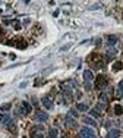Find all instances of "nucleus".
Returning <instances> with one entry per match:
<instances>
[{
    "label": "nucleus",
    "mask_w": 123,
    "mask_h": 138,
    "mask_svg": "<svg viewBox=\"0 0 123 138\" xmlns=\"http://www.w3.org/2000/svg\"><path fill=\"white\" fill-rule=\"evenodd\" d=\"M44 126L43 125H35L32 132H31V138H43L44 137Z\"/></svg>",
    "instance_id": "7ed1b4c3"
},
{
    "label": "nucleus",
    "mask_w": 123,
    "mask_h": 138,
    "mask_svg": "<svg viewBox=\"0 0 123 138\" xmlns=\"http://www.w3.org/2000/svg\"><path fill=\"white\" fill-rule=\"evenodd\" d=\"M10 121H12V117H10V115H9V113H0V122H2V123L7 125Z\"/></svg>",
    "instance_id": "1a4fd4ad"
},
{
    "label": "nucleus",
    "mask_w": 123,
    "mask_h": 138,
    "mask_svg": "<svg viewBox=\"0 0 123 138\" xmlns=\"http://www.w3.org/2000/svg\"><path fill=\"white\" fill-rule=\"evenodd\" d=\"M119 88H123V80H122V81L119 82Z\"/></svg>",
    "instance_id": "2f4dec72"
},
{
    "label": "nucleus",
    "mask_w": 123,
    "mask_h": 138,
    "mask_svg": "<svg viewBox=\"0 0 123 138\" xmlns=\"http://www.w3.org/2000/svg\"><path fill=\"white\" fill-rule=\"evenodd\" d=\"M116 44H117L116 35H107V46H109V47H114Z\"/></svg>",
    "instance_id": "9d476101"
},
{
    "label": "nucleus",
    "mask_w": 123,
    "mask_h": 138,
    "mask_svg": "<svg viewBox=\"0 0 123 138\" xmlns=\"http://www.w3.org/2000/svg\"><path fill=\"white\" fill-rule=\"evenodd\" d=\"M116 54H117V50H116L114 47H110V49H109V51H107V56H109V59L114 57Z\"/></svg>",
    "instance_id": "4be33fe9"
},
{
    "label": "nucleus",
    "mask_w": 123,
    "mask_h": 138,
    "mask_svg": "<svg viewBox=\"0 0 123 138\" xmlns=\"http://www.w3.org/2000/svg\"><path fill=\"white\" fill-rule=\"evenodd\" d=\"M109 100H110V93H101L100 94V102L109 103Z\"/></svg>",
    "instance_id": "ddd939ff"
},
{
    "label": "nucleus",
    "mask_w": 123,
    "mask_h": 138,
    "mask_svg": "<svg viewBox=\"0 0 123 138\" xmlns=\"http://www.w3.org/2000/svg\"><path fill=\"white\" fill-rule=\"evenodd\" d=\"M120 69H123V62H116V63H113V71H114V72H119Z\"/></svg>",
    "instance_id": "aec40b11"
},
{
    "label": "nucleus",
    "mask_w": 123,
    "mask_h": 138,
    "mask_svg": "<svg viewBox=\"0 0 123 138\" xmlns=\"http://www.w3.org/2000/svg\"><path fill=\"white\" fill-rule=\"evenodd\" d=\"M90 115H91V117H94V119H97V117L101 116V113H100L97 109H91V110H90Z\"/></svg>",
    "instance_id": "412c9836"
},
{
    "label": "nucleus",
    "mask_w": 123,
    "mask_h": 138,
    "mask_svg": "<svg viewBox=\"0 0 123 138\" xmlns=\"http://www.w3.org/2000/svg\"><path fill=\"white\" fill-rule=\"evenodd\" d=\"M79 137H81V138H97L95 132H94L91 128H86V126L81 129V132H79Z\"/></svg>",
    "instance_id": "20e7f679"
},
{
    "label": "nucleus",
    "mask_w": 123,
    "mask_h": 138,
    "mask_svg": "<svg viewBox=\"0 0 123 138\" xmlns=\"http://www.w3.org/2000/svg\"><path fill=\"white\" fill-rule=\"evenodd\" d=\"M6 126H7V129H9L10 132H13V134L16 132V123H15V121H10Z\"/></svg>",
    "instance_id": "a211bd4d"
},
{
    "label": "nucleus",
    "mask_w": 123,
    "mask_h": 138,
    "mask_svg": "<svg viewBox=\"0 0 123 138\" xmlns=\"http://www.w3.org/2000/svg\"><path fill=\"white\" fill-rule=\"evenodd\" d=\"M57 135H59V131H57L56 128H50V131H48V138H57Z\"/></svg>",
    "instance_id": "dca6fc26"
},
{
    "label": "nucleus",
    "mask_w": 123,
    "mask_h": 138,
    "mask_svg": "<svg viewBox=\"0 0 123 138\" xmlns=\"http://www.w3.org/2000/svg\"><path fill=\"white\" fill-rule=\"evenodd\" d=\"M10 107H12L10 103H5V104L0 106V112H7V110H10Z\"/></svg>",
    "instance_id": "5701e85b"
},
{
    "label": "nucleus",
    "mask_w": 123,
    "mask_h": 138,
    "mask_svg": "<svg viewBox=\"0 0 123 138\" xmlns=\"http://www.w3.org/2000/svg\"><path fill=\"white\" fill-rule=\"evenodd\" d=\"M76 110H79V112H86V110H88V104H85V103H76Z\"/></svg>",
    "instance_id": "f3484780"
},
{
    "label": "nucleus",
    "mask_w": 123,
    "mask_h": 138,
    "mask_svg": "<svg viewBox=\"0 0 123 138\" xmlns=\"http://www.w3.org/2000/svg\"><path fill=\"white\" fill-rule=\"evenodd\" d=\"M70 47H72V44H66V46H63V47H62L60 50H62V51H66V50H69Z\"/></svg>",
    "instance_id": "bb28decb"
},
{
    "label": "nucleus",
    "mask_w": 123,
    "mask_h": 138,
    "mask_svg": "<svg viewBox=\"0 0 123 138\" xmlns=\"http://www.w3.org/2000/svg\"><path fill=\"white\" fill-rule=\"evenodd\" d=\"M26 85H28V82H26V81H25V82H21V85H19V87H21V88H25V87H26Z\"/></svg>",
    "instance_id": "c756f323"
},
{
    "label": "nucleus",
    "mask_w": 123,
    "mask_h": 138,
    "mask_svg": "<svg viewBox=\"0 0 123 138\" xmlns=\"http://www.w3.org/2000/svg\"><path fill=\"white\" fill-rule=\"evenodd\" d=\"M114 115H117V116H120V115H123V106L122 104H114Z\"/></svg>",
    "instance_id": "2eb2a0df"
},
{
    "label": "nucleus",
    "mask_w": 123,
    "mask_h": 138,
    "mask_svg": "<svg viewBox=\"0 0 123 138\" xmlns=\"http://www.w3.org/2000/svg\"><path fill=\"white\" fill-rule=\"evenodd\" d=\"M19 106L22 107V110L25 112V115H29V113L32 112V106H31V104H29L28 102H22V103H21Z\"/></svg>",
    "instance_id": "6e6552de"
},
{
    "label": "nucleus",
    "mask_w": 123,
    "mask_h": 138,
    "mask_svg": "<svg viewBox=\"0 0 123 138\" xmlns=\"http://www.w3.org/2000/svg\"><path fill=\"white\" fill-rule=\"evenodd\" d=\"M3 34H5V31H3L2 28H0V35H3Z\"/></svg>",
    "instance_id": "473e14b6"
},
{
    "label": "nucleus",
    "mask_w": 123,
    "mask_h": 138,
    "mask_svg": "<svg viewBox=\"0 0 123 138\" xmlns=\"http://www.w3.org/2000/svg\"><path fill=\"white\" fill-rule=\"evenodd\" d=\"M84 122H85L86 125H91V126H97V121L94 119V117H91V116H85V117H84Z\"/></svg>",
    "instance_id": "f8f14e48"
},
{
    "label": "nucleus",
    "mask_w": 123,
    "mask_h": 138,
    "mask_svg": "<svg viewBox=\"0 0 123 138\" xmlns=\"http://www.w3.org/2000/svg\"><path fill=\"white\" fill-rule=\"evenodd\" d=\"M35 119H38L40 122H45L48 119V115L45 112H43V110H38L37 113H35Z\"/></svg>",
    "instance_id": "0eeeda50"
},
{
    "label": "nucleus",
    "mask_w": 123,
    "mask_h": 138,
    "mask_svg": "<svg viewBox=\"0 0 123 138\" xmlns=\"http://www.w3.org/2000/svg\"><path fill=\"white\" fill-rule=\"evenodd\" d=\"M15 46H16L18 49H21V50H22V49H26V43H25L24 40H16V44H15Z\"/></svg>",
    "instance_id": "6ab92c4d"
},
{
    "label": "nucleus",
    "mask_w": 123,
    "mask_h": 138,
    "mask_svg": "<svg viewBox=\"0 0 123 138\" xmlns=\"http://www.w3.org/2000/svg\"><path fill=\"white\" fill-rule=\"evenodd\" d=\"M84 80L85 81H92L94 80V73H92V71H90V69H86V71H84Z\"/></svg>",
    "instance_id": "9b49d317"
},
{
    "label": "nucleus",
    "mask_w": 123,
    "mask_h": 138,
    "mask_svg": "<svg viewBox=\"0 0 123 138\" xmlns=\"http://www.w3.org/2000/svg\"><path fill=\"white\" fill-rule=\"evenodd\" d=\"M107 107V103H103V102H100L98 104H97V110L100 112V110H103V109H105Z\"/></svg>",
    "instance_id": "b1692460"
},
{
    "label": "nucleus",
    "mask_w": 123,
    "mask_h": 138,
    "mask_svg": "<svg viewBox=\"0 0 123 138\" xmlns=\"http://www.w3.org/2000/svg\"><path fill=\"white\" fill-rule=\"evenodd\" d=\"M60 138H69V137H66V135H62V137H60Z\"/></svg>",
    "instance_id": "72a5a7b5"
},
{
    "label": "nucleus",
    "mask_w": 123,
    "mask_h": 138,
    "mask_svg": "<svg viewBox=\"0 0 123 138\" xmlns=\"http://www.w3.org/2000/svg\"><path fill=\"white\" fill-rule=\"evenodd\" d=\"M9 57L12 59V60H15V59H16V54H13V53H10V54H9Z\"/></svg>",
    "instance_id": "7c9ffc66"
},
{
    "label": "nucleus",
    "mask_w": 123,
    "mask_h": 138,
    "mask_svg": "<svg viewBox=\"0 0 123 138\" xmlns=\"http://www.w3.org/2000/svg\"><path fill=\"white\" fill-rule=\"evenodd\" d=\"M88 63H90L94 69H101L104 65H105V60L101 54H97V53H92L90 57H88Z\"/></svg>",
    "instance_id": "f257e3e1"
},
{
    "label": "nucleus",
    "mask_w": 123,
    "mask_h": 138,
    "mask_svg": "<svg viewBox=\"0 0 123 138\" xmlns=\"http://www.w3.org/2000/svg\"><path fill=\"white\" fill-rule=\"evenodd\" d=\"M65 125L69 126V128H76V126H78V122L75 121V117H72L70 115H67V116L65 117Z\"/></svg>",
    "instance_id": "423d86ee"
},
{
    "label": "nucleus",
    "mask_w": 123,
    "mask_h": 138,
    "mask_svg": "<svg viewBox=\"0 0 123 138\" xmlns=\"http://www.w3.org/2000/svg\"><path fill=\"white\" fill-rule=\"evenodd\" d=\"M120 137V131L119 129H111L107 135V138H119Z\"/></svg>",
    "instance_id": "4468645a"
},
{
    "label": "nucleus",
    "mask_w": 123,
    "mask_h": 138,
    "mask_svg": "<svg viewBox=\"0 0 123 138\" xmlns=\"http://www.w3.org/2000/svg\"><path fill=\"white\" fill-rule=\"evenodd\" d=\"M41 103H43V106H44L47 110H51L53 107H54V104H53V100H51L48 95H44V97L41 98Z\"/></svg>",
    "instance_id": "39448f33"
},
{
    "label": "nucleus",
    "mask_w": 123,
    "mask_h": 138,
    "mask_svg": "<svg viewBox=\"0 0 123 138\" xmlns=\"http://www.w3.org/2000/svg\"><path fill=\"white\" fill-rule=\"evenodd\" d=\"M12 24H13L15 29H19V28H21V24H19V22H15V21H12Z\"/></svg>",
    "instance_id": "cd10ccee"
},
{
    "label": "nucleus",
    "mask_w": 123,
    "mask_h": 138,
    "mask_svg": "<svg viewBox=\"0 0 123 138\" xmlns=\"http://www.w3.org/2000/svg\"><path fill=\"white\" fill-rule=\"evenodd\" d=\"M91 88H92V84H91L90 81H86V82H85V90H88V91H90Z\"/></svg>",
    "instance_id": "a878e982"
},
{
    "label": "nucleus",
    "mask_w": 123,
    "mask_h": 138,
    "mask_svg": "<svg viewBox=\"0 0 123 138\" xmlns=\"http://www.w3.org/2000/svg\"><path fill=\"white\" fill-rule=\"evenodd\" d=\"M69 115L72 116V117H78V116H79V115H78V110H76V109H70V110H69Z\"/></svg>",
    "instance_id": "393cba45"
},
{
    "label": "nucleus",
    "mask_w": 123,
    "mask_h": 138,
    "mask_svg": "<svg viewBox=\"0 0 123 138\" xmlns=\"http://www.w3.org/2000/svg\"><path fill=\"white\" fill-rule=\"evenodd\" d=\"M107 84H109L107 76H105V75H98L97 80H95V85H94V87H95L97 90H103V88L107 87Z\"/></svg>",
    "instance_id": "f03ea898"
},
{
    "label": "nucleus",
    "mask_w": 123,
    "mask_h": 138,
    "mask_svg": "<svg viewBox=\"0 0 123 138\" xmlns=\"http://www.w3.org/2000/svg\"><path fill=\"white\" fill-rule=\"evenodd\" d=\"M95 46H101V43H103V40H101V38H95Z\"/></svg>",
    "instance_id": "c85d7f7f"
}]
</instances>
